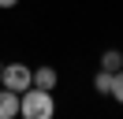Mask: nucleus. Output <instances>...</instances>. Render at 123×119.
Returning a JSON list of instances; mask_svg holds the SVG:
<instances>
[{"mask_svg": "<svg viewBox=\"0 0 123 119\" xmlns=\"http://www.w3.org/2000/svg\"><path fill=\"white\" fill-rule=\"evenodd\" d=\"M19 115L23 119H52L56 115L52 89H41V86L23 89V93H19Z\"/></svg>", "mask_w": 123, "mask_h": 119, "instance_id": "1", "label": "nucleus"}, {"mask_svg": "<svg viewBox=\"0 0 123 119\" xmlns=\"http://www.w3.org/2000/svg\"><path fill=\"white\" fill-rule=\"evenodd\" d=\"M0 86H8V89H15V93H23V89L34 86V71H30L26 63H8L4 71H0Z\"/></svg>", "mask_w": 123, "mask_h": 119, "instance_id": "2", "label": "nucleus"}, {"mask_svg": "<svg viewBox=\"0 0 123 119\" xmlns=\"http://www.w3.org/2000/svg\"><path fill=\"white\" fill-rule=\"evenodd\" d=\"M15 115H19V93L0 86V119H15Z\"/></svg>", "mask_w": 123, "mask_h": 119, "instance_id": "3", "label": "nucleus"}, {"mask_svg": "<svg viewBox=\"0 0 123 119\" xmlns=\"http://www.w3.org/2000/svg\"><path fill=\"white\" fill-rule=\"evenodd\" d=\"M56 82H60V74H56L52 67H37V71H34V86H41V89H56Z\"/></svg>", "mask_w": 123, "mask_h": 119, "instance_id": "4", "label": "nucleus"}, {"mask_svg": "<svg viewBox=\"0 0 123 119\" xmlns=\"http://www.w3.org/2000/svg\"><path fill=\"white\" fill-rule=\"evenodd\" d=\"M123 67V52H105V56H101V71H119Z\"/></svg>", "mask_w": 123, "mask_h": 119, "instance_id": "5", "label": "nucleus"}, {"mask_svg": "<svg viewBox=\"0 0 123 119\" xmlns=\"http://www.w3.org/2000/svg\"><path fill=\"white\" fill-rule=\"evenodd\" d=\"M93 86H97V93H112V71H101L93 78Z\"/></svg>", "mask_w": 123, "mask_h": 119, "instance_id": "6", "label": "nucleus"}, {"mask_svg": "<svg viewBox=\"0 0 123 119\" xmlns=\"http://www.w3.org/2000/svg\"><path fill=\"white\" fill-rule=\"evenodd\" d=\"M108 97H116V101L123 104V67H119V71L112 74V93H108Z\"/></svg>", "mask_w": 123, "mask_h": 119, "instance_id": "7", "label": "nucleus"}, {"mask_svg": "<svg viewBox=\"0 0 123 119\" xmlns=\"http://www.w3.org/2000/svg\"><path fill=\"white\" fill-rule=\"evenodd\" d=\"M19 4V0H0V7H15Z\"/></svg>", "mask_w": 123, "mask_h": 119, "instance_id": "8", "label": "nucleus"}, {"mask_svg": "<svg viewBox=\"0 0 123 119\" xmlns=\"http://www.w3.org/2000/svg\"><path fill=\"white\" fill-rule=\"evenodd\" d=\"M0 71H4V63H0Z\"/></svg>", "mask_w": 123, "mask_h": 119, "instance_id": "9", "label": "nucleus"}]
</instances>
